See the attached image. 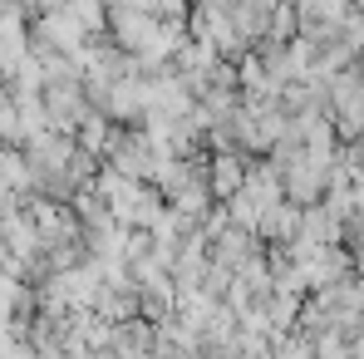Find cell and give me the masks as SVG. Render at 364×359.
Masks as SVG:
<instances>
[{
	"label": "cell",
	"instance_id": "1",
	"mask_svg": "<svg viewBox=\"0 0 364 359\" xmlns=\"http://www.w3.org/2000/svg\"><path fill=\"white\" fill-rule=\"evenodd\" d=\"M15 128H20V104L0 99V138H5V133H15Z\"/></svg>",
	"mask_w": 364,
	"mask_h": 359
}]
</instances>
